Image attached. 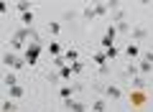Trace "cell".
<instances>
[{"mask_svg":"<svg viewBox=\"0 0 153 112\" xmlns=\"http://www.w3.org/2000/svg\"><path fill=\"white\" fill-rule=\"evenodd\" d=\"M3 84H5V87H16V84H18V76H16V71H8V74L3 76Z\"/></svg>","mask_w":153,"mask_h":112,"instance_id":"cell-6","label":"cell"},{"mask_svg":"<svg viewBox=\"0 0 153 112\" xmlns=\"http://www.w3.org/2000/svg\"><path fill=\"white\" fill-rule=\"evenodd\" d=\"M8 94H10L13 99H21V97L26 94V89H23L21 84H16V87H8Z\"/></svg>","mask_w":153,"mask_h":112,"instance_id":"cell-5","label":"cell"},{"mask_svg":"<svg viewBox=\"0 0 153 112\" xmlns=\"http://www.w3.org/2000/svg\"><path fill=\"white\" fill-rule=\"evenodd\" d=\"M59 94H61V99H71V89H69V87H61Z\"/></svg>","mask_w":153,"mask_h":112,"instance_id":"cell-14","label":"cell"},{"mask_svg":"<svg viewBox=\"0 0 153 112\" xmlns=\"http://www.w3.org/2000/svg\"><path fill=\"white\" fill-rule=\"evenodd\" d=\"M49 53H51V56H59V53H61V46H59V43H49Z\"/></svg>","mask_w":153,"mask_h":112,"instance_id":"cell-10","label":"cell"},{"mask_svg":"<svg viewBox=\"0 0 153 112\" xmlns=\"http://www.w3.org/2000/svg\"><path fill=\"white\" fill-rule=\"evenodd\" d=\"M59 76H61V79H69V76H71V69H69V66H61Z\"/></svg>","mask_w":153,"mask_h":112,"instance_id":"cell-16","label":"cell"},{"mask_svg":"<svg viewBox=\"0 0 153 112\" xmlns=\"http://www.w3.org/2000/svg\"><path fill=\"white\" fill-rule=\"evenodd\" d=\"M59 31H61V26H59V23H49V33H54V36H56Z\"/></svg>","mask_w":153,"mask_h":112,"instance_id":"cell-20","label":"cell"},{"mask_svg":"<svg viewBox=\"0 0 153 112\" xmlns=\"http://www.w3.org/2000/svg\"><path fill=\"white\" fill-rule=\"evenodd\" d=\"M0 110H3V112H18V107H16V102H5Z\"/></svg>","mask_w":153,"mask_h":112,"instance_id":"cell-13","label":"cell"},{"mask_svg":"<svg viewBox=\"0 0 153 112\" xmlns=\"http://www.w3.org/2000/svg\"><path fill=\"white\" fill-rule=\"evenodd\" d=\"M28 36H31V28H18V31H16V36L10 38V48H13V51H21Z\"/></svg>","mask_w":153,"mask_h":112,"instance_id":"cell-3","label":"cell"},{"mask_svg":"<svg viewBox=\"0 0 153 112\" xmlns=\"http://www.w3.org/2000/svg\"><path fill=\"white\" fill-rule=\"evenodd\" d=\"M138 71H143V74H148V71H153V64H148V61H143L140 64V69Z\"/></svg>","mask_w":153,"mask_h":112,"instance_id":"cell-18","label":"cell"},{"mask_svg":"<svg viewBox=\"0 0 153 112\" xmlns=\"http://www.w3.org/2000/svg\"><path fill=\"white\" fill-rule=\"evenodd\" d=\"M107 94L112 97V99H117V97H123V92L117 89V87H107Z\"/></svg>","mask_w":153,"mask_h":112,"instance_id":"cell-12","label":"cell"},{"mask_svg":"<svg viewBox=\"0 0 153 112\" xmlns=\"http://www.w3.org/2000/svg\"><path fill=\"white\" fill-rule=\"evenodd\" d=\"M69 69H71V74H82V71H84V64H82V61H74Z\"/></svg>","mask_w":153,"mask_h":112,"instance_id":"cell-9","label":"cell"},{"mask_svg":"<svg viewBox=\"0 0 153 112\" xmlns=\"http://www.w3.org/2000/svg\"><path fill=\"white\" fill-rule=\"evenodd\" d=\"M16 8L21 13H26V10H31V3H16Z\"/></svg>","mask_w":153,"mask_h":112,"instance_id":"cell-19","label":"cell"},{"mask_svg":"<svg viewBox=\"0 0 153 112\" xmlns=\"http://www.w3.org/2000/svg\"><path fill=\"white\" fill-rule=\"evenodd\" d=\"M41 43H31V46H26V53H23V61H26L28 66H36V61H38V56H41Z\"/></svg>","mask_w":153,"mask_h":112,"instance_id":"cell-2","label":"cell"},{"mask_svg":"<svg viewBox=\"0 0 153 112\" xmlns=\"http://www.w3.org/2000/svg\"><path fill=\"white\" fill-rule=\"evenodd\" d=\"M21 21H23V26H31V23H33V13H31V10L21 13Z\"/></svg>","mask_w":153,"mask_h":112,"instance_id":"cell-8","label":"cell"},{"mask_svg":"<svg viewBox=\"0 0 153 112\" xmlns=\"http://www.w3.org/2000/svg\"><path fill=\"white\" fill-rule=\"evenodd\" d=\"M8 10V3H3V0H0V13H5Z\"/></svg>","mask_w":153,"mask_h":112,"instance_id":"cell-21","label":"cell"},{"mask_svg":"<svg viewBox=\"0 0 153 112\" xmlns=\"http://www.w3.org/2000/svg\"><path fill=\"white\" fill-rule=\"evenodd\" d=\"M125 53H128V56H138V53H140V48H138V46H128Z\"/></svg>","mask_w":153,"mask_h":112,"instance_id":"cell-17","label":"cell"},{"mask_svg":"<svg viewBox=\"0 0 153 112\" xmlns=\"http://www.w3.org/2000/svg\"><path fill=\"white\" fill-rule=\"evenodd\" d=\"M143 99H146V97H143V92H135V94H130L133 107H140V105H143Z\"/></svg>","mask_w":153,"mask_h":112,"instance_id":"cell-7","label":"cell"},{"mask_svg":"<svg viewBox=\"0 0 153 112\" xmlns=\"http://www.w3.org/2000/svg\"><path fill=\"white\" fill-rule=\"evenodd\" d=\"M76 56H79V53H76L74 48H69V51H66V56H64V61H71V64H74V61H76Z\"/></svg>","mask_w":153,"mask_h":112,"instance_id":"cell-11","label":"cell"},{"mask_svg":"<svg viewBox=\"0 0 153 112\" xmlns=\"http://www.w3.org/2000/svg\"><path fill=\"white\" fill-rule=\"evenodd\" d=\"M105 107H107V105H105V99H97L92 110H94V112H105Z\"/></svg>","mask_w":153,"mask_h":112,"instance_id":"cell-15","label":"cell"},{"mask_svg":"<svg viewBox=\"0 0 153 112\" xmlns=\"http://www.w3.org/2000/svg\"><path fill=\"white\" fill-rule=\"evenodd\" d=\"M115 33H117V28H107V33H105V38H102V51H105V48H112Z\"/></svg>","mask_w":153,"mask_h":112,"instance_id":"cell-4","label":"cell"},{"mask_svg":"<svg viewBox=\"0 0 153 112\" xmlns=\"http://www.w3.org/2000/svg\"><path fill=\"white\" fill-rule=\"evenodd\" d=\"M0 59H3V64H5V66H10V69H16V71L26 66V61H23V56H18L16 51H5L3 56H0Z\"/></svg>","mask_w":153,"mask_h":112,"instance_id":"cell-1","label":"cell"},{"mask_svg":"<svg viewBox=\"0 0 153 112\" xmlns=\"http://www.w3.org/2000/svg\"><path fill=\"white\" fill-rule=\"evenodd\" d=\"M0 56H3V51H0Z\"/></svg>","mask_w":153,"mask_h":112,"instance_id":"cell-22","label":"cell"}]
</instances>
